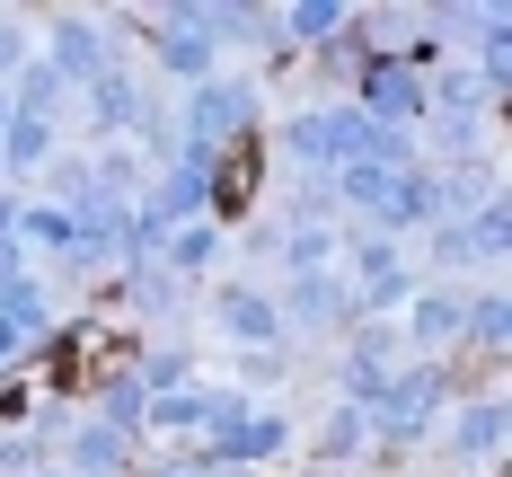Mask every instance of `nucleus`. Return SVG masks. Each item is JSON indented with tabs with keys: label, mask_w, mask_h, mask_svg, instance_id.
I'll use <instances>...</instances> for the list:
<instances>
[{
	"label": "nucleus",
	"mask_w": 512,
	"mask_h": 477,
	"mask_svg": "<svg viewBox=\"0 0 512 477\" xmlns=\"http://www.w3.org/2000/svg\"><path fill=\"white\" fill-rule=\"evenodd\" d=\"M442 407V371H398V380H380V398L362 407V424H380L389 442H415L424 424Z\"/></svg>",
	"instance_id": "1"
},
{
	"label": "nucleus",
	"mask_w": 512,
	"mask_h": 477,
	"mask_svg": "<svg viewBox=\"0 0 512 477\" xmlns=\"http://www.w3.org/2000/svg\"><path fill=\"white\" fill-rule=\"evenodd\" d=\"M424 89H415L407 62H371V80H362V124H380V133H398V115H415Z\"/></svg>",
	"instance_id": "2"
},
{
	"label": "nucleus",
	"mask_w": 512,
	"mask_h": 477,
	"mask_svg": "<svg viewBox=\"0 0 512 477\" xmlns=\"http://www.w3.org/2000/svg\"><path fill=\"white\" fill-rule=\"evenodd\" d=\"M239 124H248V89H230V80H204V89H195V151H221Z\"/></svg>",
	"instance_id": "3"
},
{
	"label": "nucleus",
	"mask_w": 512,
	"mask_h": 477,
	"mask_svg": "<svg viewBox=\"0 0 512 477\" xmlns=\"http://www.w3.org/2000/svg\"><path fill=\"white\" fill-rule=\"evenodd\" d=\"M212 318H221V336H239V345H274V327H283L274 301H265V292H239V283L212 301Z\"/></svg>",
	"instance_id": "4"
},
{
	"label": "nucleus",
	"mask_w": 512,
	"mask_h": 477,
	"mask_svg": "<svg viewBox=\"0 0 512 477\" xmlns=\"http://www.w3.org/2000/svg\"><path fill=\"white\" fill-rule=\"evenodd\" d=\"M221 407H230V398H204V389H159V398H151V424H159V433H212Z\"/></svg>",
	"instance_id": "5"
},
{
	"label": "nucleus",
	"mask_w": 512,
	"mask_h": 477,
	"mask_svg": "<svg viewBox=\"0 0 512 477\" xmlns=\"http://www.w3.org/2000/svg\"><path fill=\"white\" fill-rule=\"evenodd\" d=\"M89 106H98L106 133H133V124H142V89H133L124 71H98V80H89Z\"/></svg>",
	"instance_id": "6"
},
{
	"label": "nucleus",
	"mask_w": 512,
	"mask_h": 477,
	"mask_svg": "<svg viewBox=\"0 0 512 477\" xmlns=\"http://www.w3.org/2000/svg\"><path fill=\"white\" fill-rule=\"evenodd\" d=\"M53 71H62V80H98V36H89V18H62V27H53Z\"/></svg>",
	"instance_id": "7"
},
{
	"label": "nucleus",
	"mask_w": 512,
	"mask_h": 477,
	"mask_svg": "<svg viewBox=\"0 0 512 477\" xmlns=\"http://www.w3.org/2000/svg\"><path fill=\"white\" fill-rule=\"evenodd\" d=\"M354 274H362V292H371L380 310H389V301H407V265H398V248H389V239H380V248H362Z\"/></svg>",
	"instance_id": "8"
},
{
	"label": "nucleus",
	"mask_w": 512,
	"mask_h": 477,
	"mask_svg": "<svg viewBox=\"0 0 512 477\" xmlns=\"http://www.w3.org/2000/svg\"><path fill=\"white\" fill-rule=\"evenodd\" d=\"M45 151H53V124H45V115H9V133H0V159L27 177V168H45Z\"/></svg>",
	"instance_id": "9"
},
{
	"label": "nucleus",
	"mask_w": 512,
	"mask_h": 477,
	"mask_svg": "<svg viewBox=\"0 0 512 477\" xmlns=\"http://www.w3.org/2000/svg\"><path fill=\"white\" fill-rule=\"evenodd\" d=\"M0 327H9V336H36V327H45V292L0 274Z\"/></svg>",
	"instance_id": "10"
},
{
	"label": "nucleus",
	"mask_w": 512,
	"mask_h": 477,
	"mask_svg": "<svg viewBox=\"0 0 512 477\" xmlns=\"http://www.w3.org/2000/svg\"><path fill=\"white\" fill-rule=\"evenodd\" d=\"M18 230H27L36 248H80V230H71V212H53V204H27V212H18Z\"/></svg>",
	"instance_id": "11"
},
{
	"label": "nucleus",
	"mask_w": 512,
	"mask_h": 477,
	"mask_svg": "<svg viewBox=\"0 0 512 477\" xmlns=\"http://www.w3.org/2000/svg\"><path fill=\"white\" fill-rule=\"evenodd\" d=\"M159 62H168V71H204V62H212V36H204V27H177V36L159 27Z\"/></svg>",
	"instance_id": "12"
},
{
	"label": "nucleus",
	"mask_w": 512,
	"mask_h": 477,
	"mask_svg": "<svg viewBox=\"0 0 512 477\" xmlns=\"http://www.w3.org/2000/svg\"><path fill=\"white\" fill-rule=\"evenodd\" d=\"M495 442H504V407L486 398V407H468V424H460V451H468V460H486Z\"/></svg>",
	"instance_id": "13"
},
{
	"label": "nucleus",
	"mask_w": 512,
	"mask_h": 477,
	"mask_svg": "<svg viewBox=\"0 0 512 477\" xmlns=\"http://www.w3.org/2000/svg\"><path fill=\"white\" fill-rule=\"evenodd\" d=\"M71 469H80V477H98V469H115V433H106V424H89V433H80V442H71Z\"/></svg>",
	"instance_id": "14"
},
{
	"label": "nucleus",
	"mask_w": 512,
	"mask_h": 477,
	"mask_svg": "<svg viewBox=\"0 0 512 477\" xmlns=\"http://www.w3.org/2000/svg\"><path fill=\"white\" fill-rule=\"evenodd\" d=\"M283 27H292V36L309 45V36H336V27H345V9H336V0H318V9H309V0H301V9H292Z\"/></svg>",
	"instance_id": "15"
},
{
	"label": "nucleus",
	"mask_w": 512,
	"mask_h": 477,
	"mask_svg": "<svg viewBox=\"0 0 512 477\" xmlns=\"http://www.w3.org/2000/svg\"><path fill=\"white\" fill-rule=\"evenodd\" d=\"M451 327H460V301L451 292H424L415 301V336H451Z\"/></svg>",
	"instance_id": "16"
},
{
	"label": "nucleus",
	"mask_w": 512,
	"mask_h": 477,
	"mask_svg": "<svg viewBox=\"0 0 512 477\" xmlns=\"http://www.w3.org/2000/svg\"><path fill=\"white\" fill-rule=\"evenodd\" d=\"M283 257L301 265V274H318V265L336 257V239H327V230H292V239H283Z\"/></svg>",
	"instance_id": "17"
},
{
	"label": "nucleus",
	"mask_w": 512,
	"mask_h": 477,
	"mask_svg": "<svg viewBox=\"0 0 512 477\" xmlns=\"http://www.w3.org/2000/svg\"><path fill=\"white\" fill-rule=\"evenodd\" d=\"M292 310H301V318H327V310H336V283H327V274H301V283H292Z\"/></svg>",
	"instance_id": "18"
},
{
	"label": "nucleus",
	"mask_w": 512,
	"mask_h": 477,
	"mask_svg": "<svg viewBox=\"0 0 512 477\" xmlns=\"http://www.w3.org/2000/svg\"><path fill=\"white\" fill-rule=\"evenodd\" d=\"M168 257H177V265H204V257H212V230H204V221H186V230H177V248H168Z\"/></svg>",
	"instance_id": "19"
},
{
	"label": "nucleus",
	"mask_w": 512,
	"mask_h": 477,
	"mask_svg": "<svg viewBox=\"0 0 512 477\" xmlns=\"http://www.w3.org/2000/svg\"><path fill=\"white\" fill-rule=\"evenodd\" d=\"M362 433H371V424H362V407H345V416H336V424H327V451H336V460H345V451H354V442H362Z\"/></svg>",
	"instance_id": "20"
},
{
	"label": "nucleus",
	"mask_w": 512,
	"mask_h": 477,
	"mask_svg": "<svg viewBox=\"0 0 512 477\" xmlns=\"http://www.w3.org/2000/svg\"><path fill=\"white\" fill-rule=\"evenodd\" d=\"M18 53H27V36H18V27H9V18H0V71H9V62H18Z\"/></svg>",
	"instance_id": "21"
},
{
	"label": "nucleus",
	"mask_w": 512,
	"mask_h": 477,
	"mask_svg": "<svg viewBox=\"0 0 512 477\" xmlns=\"http://www.w3.org/2000/svg\"><path fill=\"white\" fill-rule=\"evenodd\" d=\"M9 230H18V204H9V195H0V248H9Z\"/></svg>",
	"instance_id": "22"
},
{
	"label": "nucleus",
	"mask_w": 512,
	"mask_h": 477,
	"mask_svg": "<svg viewBox=\"0 0 512 477\" xmlns=\"http://www.w3.org/2000/svg\"><path fill=\"white\" fill-rule=\"evenodd\" d=\"M9 345H18V336H9V327H0V363H9Z\"/></svg>",
	"instance_id": "23"
},
{
	"label": "nucleus",
	"mask_w": 512,
	"mask_h": 477,
	"mask_svg": "<svg viewBox=\"0 0 512 477\" xmlns=\"http://www.w3.org/2000/svg\"><path fill=\"white\" fill-rule=\"evenodd\" d=\"M0 133H9V89H0Z\"/></svg>",
	"instance_id": "24"
}]
</instances>
